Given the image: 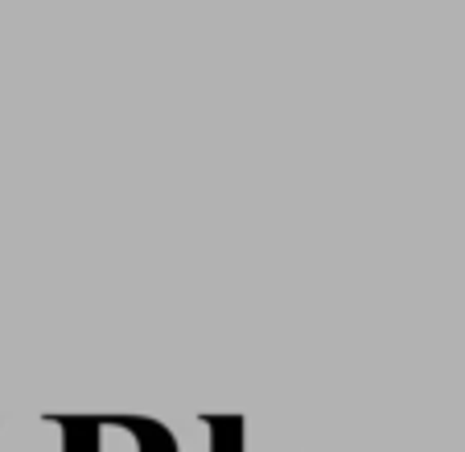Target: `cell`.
<instances>
[{
  "label": "cell",
  "mask_w": 465,
  "mask_h": 452,
  "mask_svg": "<svg viewBox=\"0 0 465 452\" xmlns=\"http://www.w3.org/2000/svg\"><path fill=\"white\" fill-rule=\"evenodd\" d=\"M62 452H182L177 436L149 416H54Z\"/></svg>",
  "instance_id": "6da1fadb"
},
{
  "label": "cell",
  "mask_w": 465,
  "mask_h": 452,
  "mask_svg": "<svg viewBox=\"0 0 465 452\" xmlns=\"http://www.w3.org/2000/svg\"><path fill=\"white\" fill-rule=\"evenodd\" d=\"M214 452H239L243 444V419L239 416H214Z\"/></svg>",
  "instance_id": "7a4b0ae2"
}]
</instances>
